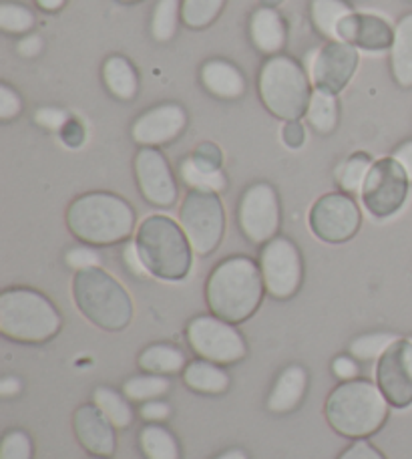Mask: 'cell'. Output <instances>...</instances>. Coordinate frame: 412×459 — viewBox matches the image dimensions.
Here are the masks:
<instances>
[{
	"instance_id": "6da1fadb",
	"label": "cell",
	"mask_w": 412,
	"mask_h": 459,
	"mask_svg": "<svg viewBox=\"0 0 412 459\" xmlns=\"http://www.w3.org/2000/svg\"><path fill=\"white\" fill-rule=\"evenodd\" d=\"M266 286L258 260L234 254L219 260L205 281L203 299L210 313L232 325H244L258 313Z\"/></svg>"
},
{
	"instance_id": "7a4b0ae2",
	"label": "cell",
	"mask_w": 412,
	"mask_h": 459,
	"mask_svg": "<svg viewBox=\"0 0 412 459\" xmlns=\"http://www.w3.org/2000/svg\"><path fill=\"white\" fill-rule=\"evenodd\" d=\"M64 222L81 244L95 248L125 244L139 226L135 208L123 195L103 190L77 195L69 204Z\"/></svg>"
},
{
	"instance_id": "3957f363",
	"label": "cell",
	"mask_w": 412,
	"mask_h": 459,
	"mask_svg": "<svg viewBox=\"0 0 412 459\" xmlns=\"http://www.w3.org/2000/svg\"><path fill=\"white\" fill-rule=\"evenodd\" d=\"M391 403L376 381L358 377L338 383L328 393L324 417L336 436L344 439H370L381 431L391 417Z\"/></svg>"
},
{
	"instance_id": "277c9868",
	"label": "cell",
	"mask_w": 412,
	"mask_h": 459,
	"mask_svg": "<svg viewBox=\"0 0 412 459\" xmlns=\"http://www.w3.org/2000/svg\"><path fill=\"white\" fill-rule=\"evenodd\" d=\"M63 315L55 302L30 286H8L0 292V334L6 341L40 347L59 337Z\"/></svg>"
},
{
	"instance_id": "5b68a950",
	"label": "cell",
	"mask_w": 412,
	"mask_h": 459,
	"mask_svg": "<svg viewBox=\"0 0 412 459\" xmlns=\"http://www.w3.org/2000/svg\"><path fill=\"white\" fill-rule=\"evenodd\" d=\"M139 256L151 278L181 282L192 273L193 248L176 220L165 214L147 216L133 236Z\"/></svg>"
},
{
	"instance_id": "8992f818",
	"label": "cell",
	"mask_w": 412,
	"mask_h": 459,
	"mask_svg": "<svg viewBox=\"0 0 412 459\" xmlns=\"http://www.w3.org/2000/svg\"><path fill=\"white\" fill-rule=\"evenodd\" d=\"M71 294L79 313L97 329L121 333L133 323V299L125 286L103 266L75 273Z\"/></svg>"
},
{
	"instance_id": "52a82bcc",
	"label": "cell",
	"mask_w": 412,
	"mask_h": 459,
	"mask_svg": "<svg viewBox=\"0 0 412 459\" xmlns=\"http://www.w3.org/2000/svg\"><path fill=\"white\" fill-rule=\"evenodd\" d=\"M258 93L263 108L276 119L300 121L306 117L314 87L302 63L290 55H274L262 63Z\"/></svg>"
},
{
	"instance_id": "ba28073f",
	"label": "cell",
	"mask_w": 412,
	"mask_h": 459,
	"mask_svg": "<svg viewBox=\"0 0 412 459\" xmlns=\"http://www.w3.org/2000/svg\"><path fill=\"white\" fill-rule=\"evenodd\" d=\"M185 342L193 357L211 360L221 367L240 365L247 359V341L244 333L216 315H195L185 325Z\"/></svg>"
},
{
	"instance_id": "9c48e42d",
	"label": "cell",
	"mask_w": 412,
	"mask_h": 459,
	"mask_svg": "<svg viewBox=\"0 0 412 459\" xmlns=\"http://www.w3.org/2000/svg\"><path fill=\"white\" fill-rule=\"evenodd\" d=\"M179 224L184 228L195 256H211L227 230V216L219 194L187 190L179 206Z\"/></svg>"
},
{
	"instance_id": "30bf717a",
	"label": "cell",
	"mask_w": 412,
	"mask_h": 459,
	"mask_svg": "<svg viewBox=\"0 0 412 459\" xmlns=\"http://www.w3.org/2000/svg\"><path fill=\"white\" fill-rule=\"evenodd\" d=\"M258 264L270 299L286 302L300 292L306 268H304V256L298 244L292 238L278 234L260 246Z\"/></svg>"
},
{
	"instance_id": "8fae6325",
	"label": "cell",
	"mask_w": 412,
	"mask_h": 459,
	"mask_svg": "<svg viewBox=\"0 0 412 459\" xmlns=\"http://www.w3.org/2000/svg\"><path fill=\"white\" fill-rule=\"evenodd\" d=\"M237 228L253 246H263L282 228V202L270 182H253L242 192L236 208Z\"/></svg>"
},
{
	"instance_id": "7c38bea8",
	"label": "cell",
	"mask_w": 412,
	"mask_h": 459,
	"mask_svg": "<svg viewBox=\"0 0 412 459\" xmlns=\"http://www.w3.org/2000/svg\"><path fill=\"white\" fill-rule=\"evenodd\" d=\"M408 192L410 179L405 168L389 155V158L374 160L360 192V202L373 218L389 220L405 208Z\"/></svg>"
},
{
	"instance_id": "4fadbf2b",
	"label": "cell",
	"mask_w": 412,
	"mask_h": 459,
	"mask_svg": "<svg viewBox=\"0 0 412 459\" xmlns=\"http://www.w3.org/2000/svg\"><path fill=\"white\" fill-rule=\"evenodd\" d=\"M308 226L318 240L346 244L360 232L362 210L356 198L344 192H330L312 204Z\"/></svg>"
},
{
	"instance_id": "5bb4252c",
	"label": "cell",
	"mask_w": 412,
	"mask_h": 459,
	"mask_svg": "<svg viewBox=\"0 0 412 459\" xmlns=\"http://www.w3.org/2000/svg\"><path fill=\"white\" fill-rule=\"evenodd\" d=\"M360 63L358 48L344 40H328L304 59L312 87L318 91L340 95L352 77L356 75Z\"/></svg>"
},
{
	"instance_id": "9a60e30c",
	"label": "cell",
	"mask_w": 412,
	"mask_h": 459,
	"mask_svg": "<svg viewBox=\"0 0 412 459\" xmlns=\"http://www.w3.org/2000/svg\"><path fill=\"white\" fill-rule=\"evenodd\" d=\"M133 176L142 198L153 208L169 210L179 200V179L169 160L158 147H139L133 158Z\"/></svg>"
},
{
	"instance_id": "2e32d148",
	"label": "cell",
	"mask_w": 412,
	"mask_h": 459,
	"mask_svg": "<svg viewBox=\"0 0 412 459\" xmlns=\"http://www.w3.org/2000/svg\"><path fill=\"white\" fill-rule=\"evenodd\" d=\"M374 381L392 409L412 405V339L399 337L374 367Z\"/></svg>"
},
{
	"instance_id": "e0dca14e",
	"label": "cell",
	"mask_w": 412,
	"mask_h": 459,
	"mask_svg": "<svg viewBox=\"0 0 412 459\" xmlns=\"http://www.w3.org/2000/svg\"><path fill=\"white\" fill-rule=\"evenodd\" d=\"M189 115L179 103H159L131 123V139L139 147H165L176 142L187 129Z\"/></svg>"
},
{
	"instance_id": "ac0fdd59",
	"label": "cell",
	"mask_w": 412,
	"mask_h": 459,
	"mask_svg": "<svg viewBox=\"0 0 412 459\" xmlns=\"http://www.w3.org/2000/svg\"><path fill=\"white\" fill-rule=\"evenodd\" d=\"M73 433L89 455L113 457L117 452V429L95 403H82L75 409Z\"/></svg>"
},
{
	"instance_id": "d6986e66",
	"label": "cell",
	"mask_w": 412,
	"mask_h": 459,
	"mask_svg": "<svg viewBox=\"0 0 412 459\" xmlns=\"http://www.w3.org/2000/svg\"><path fill=\"white\" fill-rule=\"evenodd\" d=\"M338 39L362 51H391L394 43V27L378 14L352 13L338 24Z\"/></svg>"
},
{
	"instance_id": "ffe728a7",
	"label": "cell",
	"mask_w": 412,
	"mask_h": 459,
	"mask_svg": "<svg viewBox=\"0 0 412 459\" xmlns=\"http://www.w3.org/2000/svg\"><path fill=\"white\" fill-rule=\"evenodd\" d=\"M310 391V373L300 363L286 365L276 375L266 395V411L270 415H292L304 405Z\"/></svg>"
},
{
	"instance_id": "44dd1931",
	"label": "cell",
	"mask_w": 412,
	"mask_h": 459,
	"mask_svg": "<svg viewBox=\"0 0 412 459\" xmlns=\"http://www.w3.org/2000/svg\"><path fill=\"white\" fill-rule=\"evenodd\" d=\"M200 83L211 97L221 101H237L245 95L244 71L227 59H208L200 69Z\"/></svg>"
},
{
	"instance_id": "7402d4cb",
	"label": "cell",
	"mask_w": 412,
	"mask_h": 459,
	"mask_svg": "<svg viewBox=\"0 0 412 459\" xmlns=\"http://www.w3.org/2000/svg\"><path fill=\"white\" fill-rule=\"evenodd\" d=\"M247 35L253 48L263 56L282 55L288 43V27L284 16L276 8L260 6L255 8L247 22Z\"/></svg>"
},
{
	"instance_id": "603a6c76",
	"label": "cell",
	"mask_w": 412,
	"mask_h": 459,
	"mask_svg": "<svg viewBox=\"0 0 412 459\" xmlns=\"http://www.w3.org/2000/svg\"><path fill=\"white\" fill-rule=\"evenodd\" d=\"M181 383L195 395L224 397L232 389V375H229L227 367L195 357L189 360L185 371L181 373Z\"/></svg>"
},
{
	"instance_id": "cb8c5ba5",
	"label": "cell",
	"mask_w": 412,
	"mask_h": 459,
	"mask_svg": "<svg viewBox=\"0 0 412 459\" xmlns=\"http://www.w3.org/2000/svg\"><path fill=\"white\" fill-rule=\"evenodd\" d=\"M187 363L185 351L173 342H151L137 355L139 371L161 377H181Z\"/></svg>"
},
{
	"instance_id": "d4e9b609",
	"label": "cell",
	"mask_w": 412,
	"mask_h": 459,
	"mask_svg": "<svg viewBox=\"0 0 412 459\" xmlns=\"http://www.w3.org/2000/svg\"><path fill=\"white\" fill-rule=\"evenodd\" d=\"M101 79L107 91L117 101L131 103L139 95V73L135 65L127 56L111 55L107 56L101 67Z\"/></svg>"
},
{
	"instance_id": "484cf974",
	"label": "cell",
	"mask_w": 412,
	"mask_h": 459,
	"mask_svg": "<svg viewBox=\"0 0 412 459\" xmlns=\"http://www.w3.org/2000/svg\"><path fill=\"white\" fill-rule=\"evenodd\" d=\"M391 71L394 83L402 89H412V13L402 16L394 27Z\"/></svg>"
},
{
	"instance_id": "4316f807",
	"label": "cell",
	"mask_w": 412,
	"mask_h": 459,
	"mask_svg": "<svg viewBox=\"0 0 412 459\" xmlns=\"http://www.w3.org/2000/svg\"><path fill=\"white\" fill-rule=\"evenodd\" d=\"M139 452L145 459H181L179 437L167 423H143L137 433Z\"/></svg>"
},
{
	"instance_id": "83f0119b",
	"label": "cell",
	"mask_w": 412,
	"mask_h": 459,
	"mask_svg": "<svg viewBox=\"0 0 412 459\" xmlns=\"http://www.w3.org/2000/svg\"><path fill=\"white\" fill-rule=\"evenodd\" d=\"M90 403L101 409L103 415L115 425L117 431H125L135 423L137 409H133V403H131L121 389L109 387V385H99V387L93 389Z\"/></svg>"
},
{
	"instance_id": "f1b7e54d",
	"label": "cell",
	"mask_w": 412,
	"mask_h": 459,
	"mask_svg": "<svg viewBox=\"0 0 412 459\" xmlns=\"http://www.w3.org/2000/svg\"><path fill=\"white\" fill-rule=\"evenodd\" d=\"M177 178L187 190H200V192H213L224 194L227 192L229 182L224 169H211L202 166L200 161L193 160V155H187L179 161L177 166Z\"/></svg>"
},
{
	"instance_id": "f546056e",
	"label": "cell",
	"mask_w": 412,
	"mask_h": 459,
	"mask_svg": "<svg viewBox=\"0 0 412 459\" xmlns=\"http://www.w3.org/2000/svg\"><path fill=\"white\" fill-rule=\"evenodd\" d=\"M306 121L318 135L334 134L338 123H340V103H338V95L314 89L306 109Z\"/></svg>"
},
{
	"instance_id": "4dcf8cb0",
	"label": "cell",
	"mask_w": 412,
	"mask_h": 459,
	"mask_svg": "<svg viewBox=\"0 0 412 459\" xmlns=\"http://www.w3.org/2000/svg\"><path fill=\"white\" fill-rule=\"evenodd\" d=\"M352 13V6L346 0H312L310 3L312 24L326 40H340L338 24Z\"/></svg>"
},
{
	"instance_id": "1f68e13d",
	"label": "cell",
	"mask_w": 412,
	"mask_h": 459,
	"mask_svg": "<svg viewBox=\"0 0 412 459\" xmlns=\"http://www.w3.org/2000/svg\"><path fill=\"white\" fill-rule=\"evenodd\" d=\"M173 387L171 377H161V375H151V373H142L131 375L129 379L123 381L121 391L125 393V397L133 405H142L145 401L151 399H161L169 395Z\"/></svg>"
},
{
	"instance_id": "d6a6232c",
	"label": "cell",
	"mask_w": 412,
	"mask_h": 459,
	"mask_svg": "<svg viewBox=\"0 0 412 459\" xmlns=\"http://www.w3.org/2000/svg\"><path fill=\"white\" fill-rule=\"evenodd\" d=\"M373 163H374L373 155H368L366 152L352 153L342 163H338V168L334 171V179L338 187H340V192L350 194V195H360Z\"/></svg>"
},
{
	"instance_id": "836d02e7",
	"label": "cell",
	"mask_w": 412,
	"mask_h": 459,
	"mask_svg": "<svg viewBox=\"0 0 412 459\" xmlns=\"http://www.w3.org/2000/svg\"><path fill=\"white\" fill-rule=\"evenodd\" d=\"M181 21V0H158L151 13V37L155 43L169 45L177 37Z\"/></svg>"
},
{
	"instance_id": "e575fe53",
	"label": "cell",
	"mask_w": 412,
	"mask_h": 459,
	"mask_svg": "<svg viewBox=\"0 0 412 459\" xmlns=\"http://www.w3.org/2000/svg\"><path fill=\"white\" fill-rule=\"evenodd\" d=\"M400 334L386 333V331H373L362 333L348 342V352L360 360V363H378V359L384 355V351L397 341Z\"/></svg>"
},
{
	"instance_id": "d590c367",
	"label": "cell",
	"mask_w": 412,
	"mask_h": 459,
	"mask_svg": "<svg viewBox=\"0 0 412 459\" xmlns=\"http://www.w3.org/2000/svg\"><path fill=\"white\" fill-rule=\"evenodd\" d=\"M227 0H181V21L192 30L211 27L224 13Z\"/></svg>"
},
{
	"instance_id": "8d00e7d4",
	"label": "cell",
	"mask_w": 412,
	"mask_h": 459,
	"mask_svg": "<svg viewBox=\"0 0 412 459\" xmlns=\"http://www.w3.org/2000/svg\"><path fill=\"white\" fill-rule=\"evenodd\" d=\"M37 16L29 6L19 3H3L0 4V30L4 35L24 37L35 29Z\"/></svg>"
},
{
	"instance_id": "74e56055",
	"label": "cell",
	"mask_w": 412,
	"mask_h": 459,
	"mask_svg": "<svg viewBox=\"0 0 412 459\" xmlns=\"http://www.w3.org/2000/svg\"><path fill=\"white\" fill-rule=\"evenodd\" d=\"M0 459H35V439L22 428L8 429L0 441Z\"/></svg>"
},
{
	"instance_id": "f35d334b",
	"label": "cell",
	"mask_w": 412,
	"mask_h": 459,
	"mask_svg": "<svg viewBox=\"0 0 412 459\" xmlns=\"http://www.w3.org/2000/svg\"><path fill=\"white\" fill-rule=\"evenodd\" d=\"M64 264H67L73 273H81V270L103 266V258L95 246L77 244L64 252Z\"/></svg>"
},
{
	"instance_id": "ab89813d",
	"label": "cell",
	"mask_w": 412,
	"mask_h": 459,
	"mask_svg": "<svg viewBox=\"0 0 412 459\" xmlns=\"http://www.w3.org/2000/svg\"><path fill=\"white\" fill-rule=\"evenodd\" d=\"M137 417L143 423H169L173 417V405L167 399H151L137 407Z\"/></svg>"
},
{
	"instance_id": "60d3db41",
	"label": "cell",
	"mask_w": 412,
	"mask_h": 459,
	"mask_svg": "<svg viewBox=\"0 0 412 459\" xmlns=\"http://www.w3.org/2000/svg\"><path fill=\"white\" fill-rule=\"evenodd\" d=\"M330 373H332L334 379H338V383L354 381L362 373V363L354 359L350 352H342V355H336L330 360Z\"/></svg>"
},
{
	"instance_id": "b9f144b4",
	"label": "cell",
	"mask_w": 412,
	"mask_h": 459,
	"mask_svg": "<svg viewBox=\"0 0 412 459\" xmlns=\"http://www.w3.org/2000/svg\"><path fill=\"white\" fill-rule=\"evenodd\" d=\"M22 108L24 103L19 91L8 83H0V121L8 123L16 117H21Z\"/></svg>"
},
{
	"instance_id": "7bdbcfd3",
	"label": "cell",
	"mask_w": 412,
	"mask_h": 459,
	"mask_svg": "<svg viewBox=\"0 0 412 459\" xmlns=\"http://www.w3.org/2000/svg\"><path fill=\"white\" fill-rule=\"evenodd\" d=\"M35 123L47 131L63 134V129L71 123V115L59 108H40L35 113Z\"/></svg>"
},
{
	"instance_id": "ee69618b",
	"label": "cell",
	"mask_w": 412,
	"mask_h": 459,
	"mask_svg": "<svg viewBox=\"0 0 412 459\" xmlns=\"http://www.w3.org/2000/svg\"><path fill=\"white\" fill-rule=\"evenodd\" d=\"M193 160L200 161L202 166L211 169H224V152L213 142H203L193 150Z\"/></svg>"
},
{
	"instance_id": "f6af8a7d",
	"label": "cell",
	"mask_w": 412,
	"mask_h": 459,
	"mask_svg": "<svg viewBox=\"0 0 412 459\" xmlns=\"http://www.w3.org/2000/svg\"><path fill=\"white\" fill-rule=\"evenodd\" d=\"M121 260H123V266L127 268V273H131L135 278H142V281H143V278H151L150 273H147V268L143 264L142 256H139L133 238H131V240H127L125 244H123Z\"/></svg>"
},
{
	"instance_id": "bcb514c9",
	"label": "cell",
	"mask_w": 412,
	"mask_h": 459,
	"mask_svg": "<svg viewBox=\"0 0 412 459\" xmlns=\"http://www.w3.org/2000/svg\"><path fill=\"white\" fill-rule=\"evenodd\" d=\"M336 459H386V455L374 444H370V439H356Z\"/></svg>"
},
{
	"instance_id": "7dc6e473",
	"label": "cell",
	"mask_w": 412,
	"mask_h": 459,
	"mask_svg": "<svg viewBox=\"0 0 412 459\" xmlns=\"http://www.w3.org/2000/svg\"><path fill=\"white\" fill-rule=\"evenodd\" d=\"M282 142L290 150H300L306 143V127L302 126V121H284L282 126Z\"/></svg>"
},
{
	"instance_id": "c3c4849f",
	"label": "cell",
	"mask_w": 412,
	"mask_h": 459,
	"mask_svg": "<svg viewBox=\"0 0 412 459\" xmlns=\"http://www.w3.org/2000/svg\"><path fill=\"white\" fill-rule=\"evenodd\" d=\"M43 37L37 35V32H29V35L21 37L19 43H16V53L24 56V59H35V56H39L40 51H43Z\"/></svg>"
},
{
	"instance_id": "681fc988",
	"label": "cell",
	"mask_w": 412,
	"mask_h": 459,
	"mask_svg": "<svg viewBox=\"0 0 412 459\" xmlns=\"http://www.w3.org/2000/svg\"><path fill=\"white\" fill-rule=\"evenodd\" d=\"M24 389L22 379L16 375H4L3 379H0V397L3 399H14L19 397Z\"/></svg>"
},
{
	"instance_id": "f907efd6",
	"label": "cell",
	"mask_w": 412,
	"mask_h": 459,
	"mask_svg": "<svg viewBox=\"0 0 412 459\" xmlns=\"http://www.w3.org/2000/svg\"><path fill=\"white\" fill-rule=\"evenodd\" d=\"M392 158L397 160L402 168H405L407 176L412 184V139H407V142H402L397 150L392 152Z\"/></svg>"
},
{
	"instance_id": "816d5d0a",
	"label": "cell",
	"mask_w": 412,
	"mask_h": 459,
	"mask_svg": "<svg viewBox=\"0 0 412 459\" xmlns=\"http://www.w3.org/2000/svg\"><path fill=\"white\" fill-rule=\"evenodd\" d=\"M61 135L63 142L71 147H79L82 143V129L79 126H73V123H69V126L63 129Z\"/></svg>"
},
{
	"instance_id": "f5cc1de1",
	"label": "cell",
	"mask_w": 412,
	"mask_h": 459,
	"mask_svg": "<svg viewBox=\"0 0 412 459\" xmlns=\"http://www.w3.org/2000/svg\"><path fill=\"white\" fill-rule=\"evenodd\" d=\"M211 459H250V455H247V452L242 447H229L224 449V452H219L218 455H213Z\"/></svg>"
},
{
	"instance_id": "db71d44e",
	"label": "cell",
	"mask_w": 412,
	"mask_h": 459,
	"mask_svg": "<svg viewBox=\"0 0 412 459\" xmlns=\"http://www.w3.org/2000/svg\"><path fill=\"white\" fill-rule=\"evenodd\" d=\"M35 3L40 8V11L56 13V11H61L64 4H67V0H35Z\"/></svg>"
},
{
	"instance_id": "11a10c76",
	"label": "cell",
	"mask_w": 412,
	"mask_h": 459,
	"mask_svg": "<svg viewBox=\"0 0 412 459\" xmlns=\"http://www.w3.org/2000/svg\"><path fill=\"white\" fill-rule=\"evenodd\" d=\"M263 3V6H271V8H276L279 3H284V0H262Z\"/></svg>"
},
{
	"instance_id": "9f6ffc18",
	"label": "cell",
	"mask_w": 412,
	"mask_h": 459,
	"mask_svg": "<svg viewBox=\"0 0 412 459\" xmlns=\"http://www.w3.org/2000/svg\"><path fill=\"white\" fill-rule=\"evenodd\" d=\"M119 3H125V4H135V3H142V0H119Z\"/></svg>"
},
{
	"instance_id": "6f0895ef",
	"label": "cell",
	"mask_w": 412,
	"mask_h": 459,
	"mask_svg": "<svg viewBox=\"0 0 412 459\" xmlns=\"http://www.w3.org/2000/svg\"><path fill=\"white\" fill-rule=\"evenodd\" d=\"M89 459H111V457H97V455H90Z\"/></svg>"
}]
</instances>
